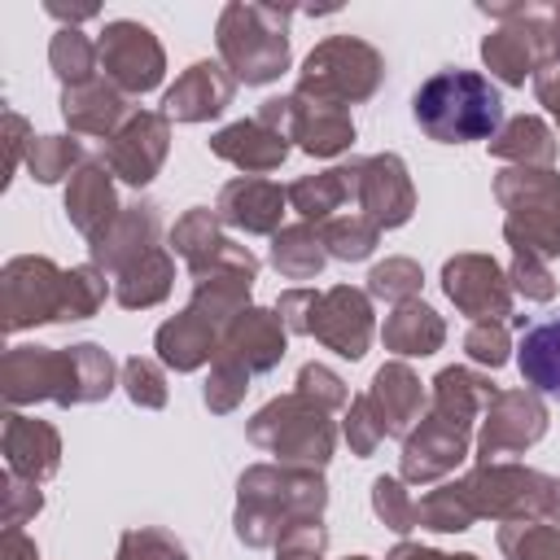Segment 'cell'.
<instances>
[{
	"label": "cell",
	"mask_w": 560,
	"mask_h": 560,
	"mask_svg": "<svg viewBox=\"0 0 560 560\" xmlns=\"http://www.w3.org/2000/svg\"><path fill=\"white\" fill-rule=\"evenodd\" d=\"M328 508V481L319 468L289 464H249L236 481L232 529L249 551L276 547L293 521H315Z\"/></svg>",
	"instance_id": "6da1fadb"
},
{
	"label": "cell",
	"mask_w": 560,
	"mask_h": 560,
	"mask_svg": "<svg viewBox=\"0 0 560 560\" xmlns=\"http://www.w3.org/2000/svg\"><path fill=\"white\" fill-rule=\"evenodd\" d=\"M416 127L438 144H468V140H494L503 127V96L499 88L477 70H438L429 74L411 96Z\"/></svg>",
	"instance_id": "7a4b0ae2"
},
{
	"label": "cell",
	"mask_w": 560,
	"mask_h": 560,
	"mask_svg": "<svg viewBox=\"0 0 560 560\" xmlns=\"http://www.w3.org/2000/svg\"><path fill=\"white\" fill-rule=\"evenodd\" d=\"M289 22L293 9H276V4H223L219 22H214V44H219V61L228 66V74L245 88H262L276 83L289 70Z\"/></svg>",
	"instance_id": "3957f363"
},
{
	"label": "cell",
	"mask_w": 560,
	"mask_h": 560,
	"mask_svg": "<svg viewBox=\"0 0 560 560\" xmlns=\"http://www.w3.org/2000/svg\"><path fill=\"white\" fill-rule=\"evenodd\" d=\"M245 438L276 455V464H289V468H319L332 459L337 451V424H332V411L319 407L315 398L289 389V394H276L271 402H262L249 420H245Z\"/></svg>",
	"instance_id": "277c9868"
},
{
	"label": "cell",
	"mask_w": 560,
	"mask_h": 560,
	"mask_svg": "<svg viewBox=\"0 0 560 560\" xmlns=\"http://www.w3.org/2000/svg\"><path fill=\"white\" fill-rule=\"evenodd\" d=\"M381 83H385V57H381V48H372L359 35H328V39H319L306 52L293 92L298 96H311V101H328V105L350 109V105L372 101Z\"/></svg>",
	"instance_id": "5b68a950"
},
{
	"label": "cell",
	"mask_w": 560,
	"mask_h": 560,
	"mask_svg": "<svg viewBox=\"0 0 560 560\" xmlns=\"http://www.w3.org/2000/svg\"><path fill=\"white\" fill-rule=\"evenodd\" d=\"M464 494L472 503L477 516L490 521H547L551 516V486L556 477L525 468L516 459H494V464H477L464 477Z\"/></svg>",
	"instance_id": "8992f818"
},
{
	"label": "cell",
	"mask_w": 560,
	"mask_h": 560,
	"mask_svg": "<svg viewBox=\"0 0 560 560\" xmlns=\"http://www.w3.org/2000/svg\"><path fill=\"white\" fill-rule=\"evenodd\" d=\"M0 398L9 411L57 402V407H83L79 402V368L74 350L57 346H9L0 354Z\"/></svg>",
	"instance_id": "52a82bcc"
},
{
	"label": "cell",
	"mask_w": 560,
	"mask_h": 560,
	"mask_svg": "<svg viewBox=\"0 0 560 560\" xmlns=\"http://www.w3.org/2000/svg\"><path fill=\"white\" fill-rule=\"evenodd\" d=\"M66 306V271L44 254H18L0 267V315L4 332H22L35 324H61Z\"/></svg>",
	"instance_id": "ba28073f"
},
{
	"label": "cell",
	"mask_w": 560,
	"mask_h": 560,
	"mask_svg": "<svg viewBox=\"0 0 560 560\" xmlns=\"http://www.w3.org/2000/svg\"><path fill=\"white\" fill-rule=\"evenodd\" d=\"M254 118H262L267 127L284 131L289 144H298L311 158H341L354 144V118H350V109L328 105V101H311V96H298V92L262 101Z\"/></svg>",
	"instance_id": "9c48e42d"
},
{
	"label": "cell",
	"mask_w": 560,
	"mask_h": 560,
	"mask_svg": "<svg viewBox=\"0 0 560 560\" xmlns=\"http://www.w3.org/2000/svg\"><path fill=\"white\" fill-rule=\"evenodd\" d=\"M96 57H101V79H109L122 96H144L162 88L166 52L144 22H131V18L105 22L96 35Z\"/></svg>",
	"instance_id": "30bf717a"
},
{
	"label": "cell",
	"mask_w": 560,
	"mask_h": 560,
	"mask_svg": "<svg viewBox=\"0 0 560 560\" xmlns=\"http://www.w3.org/2000/svg\"><path fill=\"white\" fill-rule=\"evenodd\" d=\"M547 424H551V411H547L542 394L499 389L477 424L472 455H477V464H494L503 455H525L529 446H538L547 438Z\"/></svg>",
	"instance_id": "8fae6325"
},
{
	"label": "cell",
	"mask_w": 560,
	"mask_h": 560,
	"mask_svg": "<svg viewBox=\"0 0 560 560\" xmlns=\"http://www.w3.org/2000/svg\"><path fill=\"white\" fill-rule=\"evenodd\" d=\"M166 241H171V254L184 258L192 280L210 276V271H249V276H258V254L249 245L232 241L223 232V219L214 210H206V206L184 210Z\"/></svg>",
	"instance_id": "7c38bea8"
},
{
	"label": "cell",
	"mask_w": 560,
	"mask_h": 560,
	"mask_svg": "<svg viewBox=\"0 0 560 560\" xmlns=\"http://www.w3.org/2000/svg\"><path fill=\"white\" fill-rule=\"evenodd\" d=\"M481 61L508 88H525V79L534 83V74L551 61L547 57V4H525L512 22H499L481 39Z\"/></svg>",
	"instance_id": "4fadbf2b"
},
{
	"label": "cell",
	"mask_w": 560,
	"mask_h": 560,
	"mask_svg": "<svg viewBox=\"0 0 560 560\" xmlns=\"http://www.w3.org/2000/svg\"><path fill=\"white\" fill-rule=\"evenodd\" d=\"M171 153V118L162 109H131V118L101 144V162L114 179L149 188Z\"/></svg>",
	"instance_id": "5bb4252c"
},
{
	"label": "cell",
	"mask_w": 560,
	"mask_h": 560,
	"mask_svg": "<svg viewBox=\"0 0 560 560\" xmlns=\"http://www.w3.org/2000/svg\"><path fill=\"white\" fill-rule=\"evenodd\" d=\"M468 455H472V429H459V424H451V420H442L438 411L424 407L416 429L402 438L398 477L407 486H429V481L451 477Z\"/></svg>",
	"instance_id": "9a60e30c"
},
{
	"label": "cell",
	"mask_w": 560,
	"mask_h": 560,
	"mask_svg": "<svg viewBox=\"0 0 560 560\" xmlns=\"http://www.w3.org/2000/svg\"><path fill=\"white\" fill-rule=\"evenodd\" d=\"M442 293L472 324L508 319L512 315V298H516L512 284H508V267H499L490 254H455V258H446L442 262Z\"/></svg>",
	"instance_id": "2e32d148"
},
{
	"label": "cell",
	"mask_w": 560,
	"mask_h": 560,
	"mask_svg": "<svg viewBox=\"0 0 560 560\" xmlns=\"http://www.w3.org/2000/svg\"><path fill=\"white\" fill-rule=\"evenodd\" d=\"M372 332H376V319H372V298L368 289H354V284H332L319 293V306H315V324H311V337L319 346H328L332 354L341 359H363L368 346H372Z\"/></svg>",
	"instance_id": "e0dca14e"
},
{
	"label": "cell",
	"mask_w": 560,
	"mask_h": 560,
	"mask_svg": "<svg viewBox=\"0 0 560 560\" xmlns=\"http://www.w3.org/2000/svg\"><path fill=\"white\" fill-rule=\"evenodd\" d=\"M354 210L363 219H372L381 232L402 228L416 214V188L407 175V162L398 153H372L359 158V192H354Z\"/></svg>",
	"instance_id": "ac0fdd59"
},
{
	"label": "cell",
	"mask_w": 560,
	"mask_h": 560,
	"mask_svg": "<svg viewBox=\"0 0 560 560\" xmlns=\"http://www.w3.org/2000/svg\"><path fill=\"white\" fill-rule=\"evenodd\" d=\"M162 206L158 201H131L122 206V214L109 223V232L101 241L88 245V262H96L109 280H118L127 267H136L144 254L162 249Z\"/></svg>",
	"instance_id": "d6986e66"
},
{
	"label": "cell",
	"mask_w": 560,
	"mask_h": 560,
	"mask_svg": "<svg viewBox=\"0 0 560 560\" xmlns=\"http://www.w3.org/2000/svg\"><path fill=\"white\" fill-rule=\"evenodd\" d=\"M284 210H289V188L262 175H236L214 197V214L223 219V228H236L245 236H276L284 228L280 223Z\"/></svg>",
	"instance_id": "ffe728a7"
},
{
	"label": "cell",
	"mask_w": 560,
	"mask_h": 560,
	"mask_svg": "<svg viewBox=\"0 0 560 560\" xmlns=\"http://www.w3.org/2000/svg\"><path fill=\"white\" fill-rule=\"evenodd\" d=\"M232 96H236V79L228 74L223 61H192L162 92V114L171 122H210L232 105Z\"/></svg>",
	"instance_id": "44dd1931"
},
{
	"label": "cell",
	"mask_w": 560,
	"mask_h": 560,
	"mask_svg": "<svg viewBox=\"0 0 560 560\" xmlns=\"http://www.w3.org/2000/svg\"><path fill=\"white\" fill-rule=\"evenodd\" d=\"M0 451H4V468L26 481H48L61 468V433L48 420H35L22 411H4Z\"/></svg>",
	"instance_id": "7402d4cb"
},
{
	"label": "cell",
	"mask_w": 560,
	"mask_h": 560,
	"mask_svg": "<svg viewBox=\"0 0 560 560\" xmlns=\"http://www.w3.org/2000/svg\"><path fill=\"white\" fill-rule=\"evenodd\" d=\"M368 402L376 411V420L385 424V438H407L416 429V420L424 416L429 407V394H424V381L411 372V363L402 359H389L372 372V385H368Z\"/></svg>",
	"instance_id": "603a6c76"
},
{
	"label": "cell",
	"mask_w": 560,
	"mask_h": 560,
	"mask_svg": "<svg viewBox=\"0 0 560 560\" xmlns=\"http://www.w3.org/2000/svg\"><path fill=\"white\" fill-rule=\"evenodd\" d=\"M122 214V201H118V188H114V175L109 166L96 158V162H83L70 184H66V219L70 228L92 245L109 232V223Z\"/></svg>",
	"instance_id": "cb8c5ba5"
},
{
	"label": "cell",
	"mask_w": 560,
	"mask_h": 560,
	"mask_svg": "<svg viewBox=\"0 0 560 560\" xmlns=\"http://www.w3.org/2000/svg\"><path fill=\"white\" fill-rule=\"evenodd\" d=\"M284 350H289V328H284L280 315L267 311V306L241 311V315L223 328V337H219V354H232V359L245 363L254 376L271 372V368L284 359Z\"/></svg>",
	"instance_id": "d4e9b609"
},
{
	"label": "cell",
	"mask_w": 560,
	"mask_h": 560,
	"mask_svg": "<svg viewBox=\"0 0 560 560\" xmlns=\"http://www.w3.org/2000/svg\"><path fill=\"white\" fill-rule=\"evenodd\" d=\"M289 136L267 127L262 118H241V122H228L210 136V153L232 162L236 171L245 175H267V171H280L284 158H289Z\"/></svg>",
	"instance_id": "484cf974"
},
{
	"label": "cell",
	"mask_w": 560,
	"mask_h": 560,
	"mask_svg": "<svg viewBox=\"0 0 560 560\" xmlns=\"http://www.w3.org/2000/svg\"><path fill=\"white\" fill-rule=\"evenodd\" d=\"M61 118H66L70 136H101V140H109L131 118V105H127V96L109 79L96 74L92 83L61 88Z\"/></svg>",
	"instance_id": "4316f807"
},
{
	"label": "cell",
	"mask_w": 560,
	"mask_h": 560,
	"mask_svg": "<svg viewBox=\"0 0 560 560\" xmlns=\"http://www.w3.org/2000/svg\"><path fill=\"white\" fill-rule=\"evenodd\" d=\"M494 201L508 210L503 219H560V175L556 166H503Z\"/></svg>",
	"instance_id": "83f0119b"
},
{
	"label": "cell",
	"mask_w": 560,
	"mask_h": 560,
	"mask_svg": "<svg viewBox=\"0 0 560 560\" xmlns=\"http://www.w3.org/2000/svg\"><path fill=\"white\" fill-rule=\"evenodd\" d=\"M219 328L210 319H201L197 311H179L171 315L166 324H158L153 332V350H158V363L171 368V372H197L206 363H214L219 354Z\"/></svg>",
	"instance_id": "f1b7e54d"
},
{
	"label": "cell",
	"mask_w": 560,
	"mask_h": 560,
	"mask_svg": "<svg viewBox=\"0 0 560 560\" xmlns=\"http://www.w3.org/2000/svg\"><path fill=\"white\" fill-rule=\"evenodd\" d=\"M494 394H499V385L486 372H472V368L455 363V368H442L429 381V411H438L442 420H451L459 429H472V424H481Z\"/></svg>",
	"instance_id": "f546056e"
},
{
	"label": "cell",
	"mask_w": 560,
	"mask_h": 560,
	"mask_svg": "<svg viewBox=\"0 0 560 560\" xmlns=\"http://www.w3.org/2000/svg\"><path fill=\"white\" fill-rule=\"evenodd\" d=\"M359 192V158L328 166L319 175H302L289 184V210L302 214V223H328L332 214H341Z\"/></svg>",
	"instance_id": "4dcf8cb0"
},
{
	"label": "cell",
	"mask_w": 560,
	"mask_h": 560,
	"mask_svg": "<svg viewBox=\"0 0 560 560\" xmlns=\"http://www.w3.org/2000/svg\"><path fill=\"white\" fill-rule=\"evenodd\" d=\"M381 341H385V350L398 354V359H429V354H438L442 341H446V319H442L429 302L416 298V302H402V306H394V311L385 315Z\"/></svg>",
	"instance_id": "1f68e13d"
},
{
	"label": "cell",
	"mask_w": 560,
	"mask_h": 560,
	"mask_svg": "<svg viewBox=\"0 0 560 560\" xmlns=\"http://www.w3.org/2000/svg\"><path fill=\"white\" fill-rule=\"evenodd\" d=\"M490 158L508 162V166H556V131L538 118V114H516L503 118V127L494 131V140L486 144Z\"/></svg>",
	"instance_id": "d6a6232c"
},
{
	"label": "cell",
	"mask_w": 560,
	"mask_h": 560,
	"mask_svg": "<svg viewBox=\"0 0 560 560\" xmlns=\"http://www.w3.org/2000/svg\"><path fill=\"white\" fill-rule=\"evenodd\" d=\"M516 368L525 389L542 394V398H560V315L529 324L521 332V350H516Z\"/></svg>",
	"instance_id": "836d02e7"
},
{
	"label": "cell",
	"mask_w": 560,
	"mask_h": 560,
	"mask_svg": "<svg viewBox=\"0 0 560 560\" xmlns=\"http://www.w3.org/2000/svg\"><path fill=\"white\" fill-rule=\"evenodd\" d=\"M249 293H254V276L249 271H210V276H197L192 280L188 311H197L201 319H210L223 332L241 311L254 306Z\"/></svg>",
	"instance_id": "e575fe53"
},
{
	"label": "cell",
	"mask_w": 560,
	"mask_h": 560,
	"mask_svg": "<svg viewBox=\"0 0 560 560\" xmlns=\"http://www.w3.org/2000/svg\"><path fill=\"white\" fill-rule=\"evenodd\" d=\"M175 289V254L171 249H153L144 254L136 267H127L114 280V302L122 311H149L158 302H166Z\"/></svg>",
	"instance_id": "d590c367"
},
{
	"label": "cell",
	"mask_w": 560,
	"mask_h": 560,
	"mask_svg": "<svg viewBox=\"0 0 560 560\" xmlns=\"http://www.w3.org/2000/svg\"><path fill=\"white\" fill-rule=\"evenodd\" d=\"M324 262H328V249L315 223H284L271 236V267L284 280H315Z\"/></svg>",
	"instance_id": "8d00e7d4"
},
{
	"label": "cell",
	"mask_w": 560,
	"mask_h": 560,
	"mask_svg": "<svg viewBox=\"0 0 560 560\" xmlns=\"http://www.w3.org/2000/svg\"><path fill=\"white\" fill-rule=\"evenodd\" d=\"M48 66L61 79V88H79L92 83L101 74V57H96V39H88L79 26H61L48 39Z\"/></svg>",
	"instance_id": "74e56055"
},
{
	"label": "cell",
	"mask_w": 560,
	"mask_h": 560,
	"mask_svg": "<svg viewBox=\"0 0 560 560\" xmlns=\"http://www.w3.org/2000/svg\"><path fill=\"white\" fill-rule=\"evenodd\" d=\"M416 521H420V529H433V534H464L477 521V512L464 494V481H438L416 503Z\"/></svg>",
	"instance_id": "f35d334b"
},
{
	"label": "cell",
	"mask_w": 560,
	"mask_h": 560,
	"mask_svg": "<svg viewBox=\"0 0 560 560\" xmlns=\"http://www.w3.org/2000/svg\"><path fill=\"white\" fill-rule=\"evenodd\" d=\"M319 236H324L328 258H337V262H363L381 245V228L372 219H363L359 210L332 214L328 223H319Z\"/></svg>",
	"instance_id": "ab89813d"
},
{
	"label": "cell",
	"mask_w": 560,
	"mask_h": 560,
	"mask_svg": "<svg viewBox=\"0 0 560 560\" xmlns=\"http://www.w3.org/2000/svg\"><path fill=\"white\" fill-rule=\"evenodd\" d=\"M494 542L503 560H560V525L551 521H503Z\"/></svg>",
	"instance_id": "60d3db41"
},
{
	"label": "cell",
	"mask_w": 560,
	"mask_h": 560,
	"mask_svg": "<svg viewBox=\"0 0 560 560\" xmlns=\"http://www.w3.org/2000/svg\"><path fill=\"white\" fill-rule=\"evenodd\" d=\"M83 144L74 136H31L26 149V171L35 184H61L66 175H74L83 166Z\"/></svg>",
	"instance_id": "b9f144b4"
},
{
	"label": "cell",
	"mask_w": 560,
	"mask_h": 560,
	"mask_svg": "<svg viewBox=\"0 0 560 560\" xmlns=\"http://www.w3.org/2000/svg\"><path fill=\"white\" fill-rule=\"evenodd\" d=\"M420 284H424L420 262L416 258H402V254H394V258H385V262H376L368 271V298H381L389 306L416 302L420 298Z\"/></svg>",
	"instance_id": "7bdbcfd3"
},
{
	"label": "cell",
	"mask_w": 560,
	"mask_h": 560,
	"mask_svg": "<svg viewBox=\"0 0 560 560\" xmlns=\"http://www.w3.org/2000/svg\"><path fill=\"white\" fill-rule=\"evenodd\" d=\"M109 298V276L96 262H79L66 271V306H61V324H79L92 319Z\"/></svg>",
	"instance_id": "ee69618b"
},
{
	"label": "cell",
	"mask_w": 560,
	"mask_h": 560,
	"mask_svg": "<svg viewBox=\"0 0 560 560\" xmlns=\"http://www.w3.org/2000/svg\"><path fill=\"white\" fill-rule=\"evenodd\" d=\"M249 368L245 363H236L232 354H214V363H210V376H206V385H201V402L214 411V416H228V411H236L241 402H245V394H249Z\"/></svg>",
	"instance_id": "f6af8a7d"
},
{
	"label": "cell",
	"mask_w": 560,
	"mask_h": 560,
	"mask_svg": "<svg viewBox=\"0 0 560 560\" xmlns=\"http://www.w3.org/2000/svg\"><path fill=\"white\" fill-rule=\"evenodd\" d=\"M118 385H122V394H127L136 407H144V411H162L166 398H171V389H166V368H162L158 359H144V354L122 359Z\"/></svg>",
	"instance_id": "bcb514c9"
},
{
	"label": "cell",
	"mask_w": 560,
	"mask_h": 560,
	"mask_svg": "<svg viewBox=\"0 0 560 560\" xmlns=\"http://www.w3.org/2000/svg\"><path fill=\"white\" fill-rule=\"evenodd\" d=\"M372 512H376V521H381L385 529H394V534L420 529V521H416V499L407 494V481H402V477H376V481H372Z\"/></svg>",
	"instance_id": "7dc6e473"
},
{
	"label": "cell",
	"mask_w": 560,
	"mask_h": 560,
	"mask_svg": "<svg viewBox=\"0 0 560 560\" xmlns=\"http://www.w3.org/2000/svg\"><path fill=\"white\" fill-rule=\"evenodd\" d=\"M341 438H346L350 455H359V459L376 455V446L385 442V424L376 420V411H372L368 394H354V398H350V407H346V420H341Z\"/></svg>",
	"instance_id": "c3c4849f"
},
{
	"label": "cell",
	"mask_w": 560,
	"mask_h": 560,
	"mask_svg": "<svg viewBox=\"0 0 560 560\" xmlns=\"http://www.w3.org/2000/svg\"><path fill=\"white\" fill-rule=\"evenodd\" d=\"M114 560H188V551H184V542L175 534L140 525V529H127L118 538V556Z\"/></svg>",
	"instance_id": "681fc988"
},
{
	"label": "cell",
	"mask_w": 560,
	"mask_h": 560,
	"mask_svg": "<svg viewBox=\"0 0 560 560\" xmlns=\"http://www.w3.org/2000/svg\"><path fill=\"white\" fill-rule=\"evenodd\" d=\"M464 350H468V359L472 363H481V368H503L508 359H512V337H508V324L503 319H481V324H468V332H464Z\"/></svg>",
	"instance_id": "f907efd6"
},
{
	"label": "cell",
	"mask_w": 560,
	"mask_h": 560,
	"mask_svg": "<svg viewBox=\"0 0 560 560\" xmlns=\"http://www.w3.org/2000/svg\"><path fill=\"white\" fill-rule=\"evenodd\" d=\"M293 389L306 394V398H315V402L328 407V411H346V407H350V385H346L332 368H324V363H302Z\"/></svg>",
	"instance_id": "816d5d0a"
},
{
	"label": "cell",
	"mask_w": 560,
	"mask_h": 560,
	"mask_svg": "<svg viewBox=\"0 0 560 560\" xmlns=\"http://www.w3.org/2000/svg\"><path fill=\"white\" fill-rule=\"evenodd\" d=\"M508 284H512V293H521L525 302H551V298H556V276H551V267H547L542 258H534V254H512V262H508Z\"/></svg>",
	"instance_id": "f5cc1de1"
},
{
	"label": "cell",
	"mask_w": 560,
	"mask_h": 560,
	"mask_svg": "<svg viewBox=\"0 0 560 560\" xmlns=\"http://www.w3.org/2000/svg\"><path fill=\"white\" fill-rule=\"evenodd\" d=\"M328 551V529L324 521H293L280 538H276V560H324Z\"/></svg>",
	"instance_id": "db71d44e"
},
{
	"label": "cell",
	"mask_w": 560,
	"mask_h": 560,
	"mask_svg": "<svg viewBox=\"0 0 560 560\" xmlns=\"http://www.w3.org/2000/svg\"><path fill=\"white\" fill-rule=\"evenodd\" d=\"M4 529H22L26 521H35L39 512H44V490H39V481H26V477H13V472H4Z\"/></svg>",
	"instance_id": "11a10c76"
},
{
	"label": "cell",
	"mask_w": 560,
	"mask_h": 560,
	"mask_svg": "<svg viewBox=\"0 0 560 560\" xmlns=\"http://www.w3.org/2000/svg\"><path fill=\"white\" fill-rule=\"evenodd\" d=\"M315 306H319V289H284L280 298H276V315H280V324L289 328V332H298V337H311V324H315Z\"/></svg>",
	"instance_id": "9f6ffc18"
},
{
	"label": "cell",
	"mask_w": 560,
	"mask_h": 560,
	"mask_svg": "<svg viewBox=\"0 0 560 560\" xmlns=\"http://www.w3.org/2000/svg\"><path fill=\"white\" fill-rule=\"evenodd\" d=\"M31 122L18 114V109H4V184L13 179V171L26 162V149H31Z\"/></svg>",
	"instance_id": "6f0895ef"
},
{
	"label": "cell",
	"mask_w": 560,
	"mask_h": 560,
	"mask_svg": "<svg viewBox=\"0 0 560 560\" xmlns=\"http://www.w3.org/2000/svg\"><path fill=\"white\" fill-rule=\"evenodd\" d=\"M534 96H538V105H547V114L560 122V66H556V61H547V66L534 74Z\"/></svg>",
	"instance_id": "680465c9"
},
{
	"label": "cell",
	"mask_w": 560,
	"mask_h": 560,
	"mask_svg": "<svg viewBox=\"0 0 560 560\" xmlns=\"http://www.w3.org/2000/svg\"><path fill=\"white\" fill-rule=\"evenodd\" d=\"M385 560H481L472 551H438V547H420V542H394Z\"/></svg>",
	"instance_id": "91938a15"
},
{
	"label": "cell",
	"mask_w": 560,
	"mask_h": 560,
	"mask_svg": "<svg viewBox=\"0 0 560 560\" xmlns=\"http://www.w3.org/2000/svg\"><path fill=\"white\" fill-rule=\"evenodd\" d=\"M0 560H39V547H35L31 534L4 529V538H0Z\"/></svg>",
	"instance_id": "94428289"
},
{
	"label": "cell",
	"mask_w": 560,
	"mask_h": 560,
	"mask_svg": "<svg viewBox=\"0 0 560 560\" xmlns=\"http://www.w3.org/2000/svg\"><path fill=\"white\" fill-rule=\"evenodd\" d=\"M44 13H48V18H57L61 26H79V22H88V18H96V4H79V9H66V4H57V0H48V4H44Z\"/></svg>",
	"instance_id": "6125c7cd"
},
{
	"label": "cell",
	"mask_w": 560,
	"mask_h": 560,
	"mask_svg": "<svg viewBox=\"0 0 560 560\" xmlns=\"http://www.w3.org/2000/svg\"><path fill=\"white\" fill-rule=\"evenodd\" d=\"M547 57L560 66V4H547Z\"/></svg>",
	"instance_id": "be15d7a7"
},
{
	"label": "cell",
	"mask_w": 560,
	"mask_h": 560,
	"mask_svg": "<svg viewBox=\"0 0 560 560\" xmlns=\"http://www.w3.org/2000/svg\"><path fill=\"white\" fill-rule=\"evenodd\" d=\"M551 525H560V477H556V486H551V516H547Z\"/></svg>",
	"instance_id": "e7e4bbea"
},
{
	"label": "cell",
	"mask_w": 560,
	"mask_h": 560,
	"mask_svg": "<svg viewBox=\"0 0 560 560\" xmlns=\"http://www.w3.org/2000/svg\"><path fill=\"white\" fill-rule=\"evenodd\" d=\"M346 560H372V556H346Z\"/></svg>",
	"instance_id": "03108f58"
}]
</instances>
